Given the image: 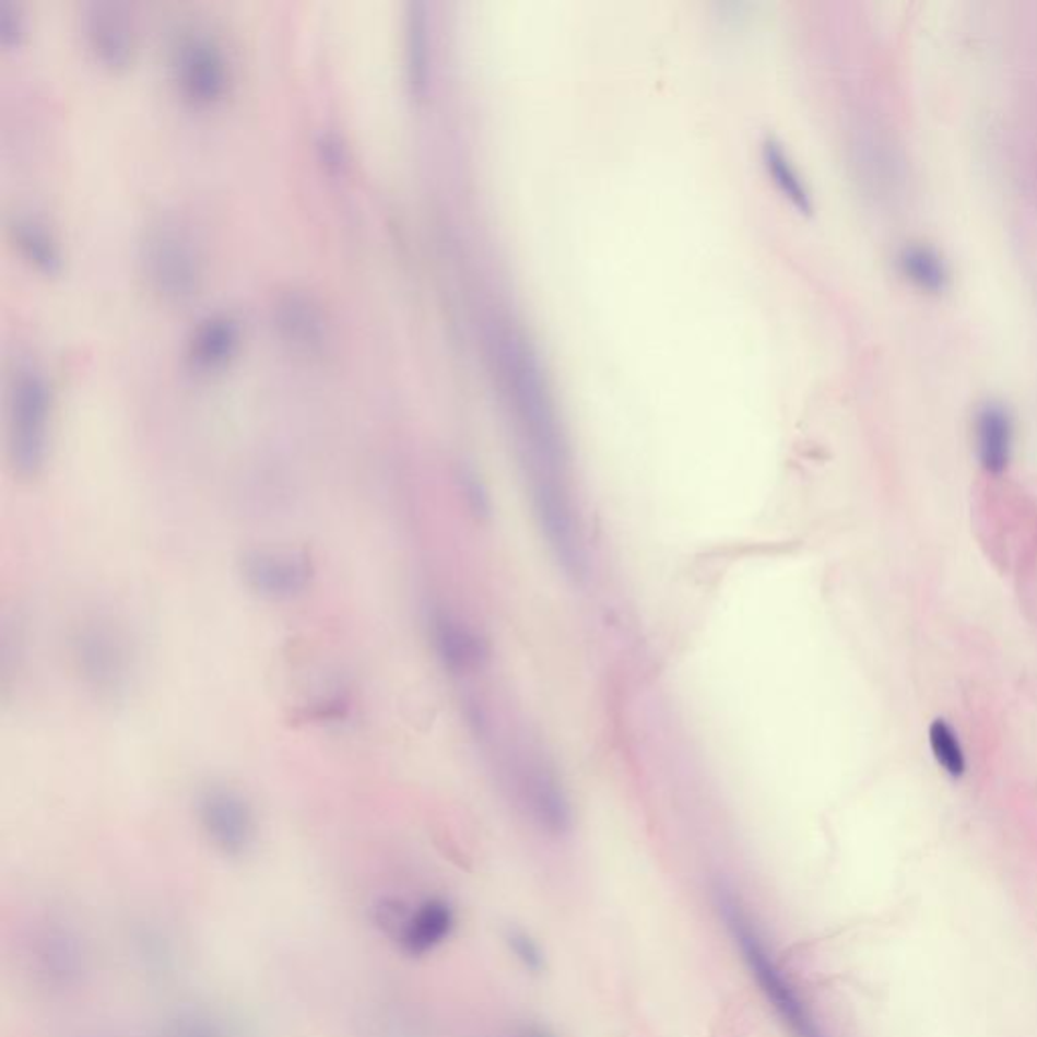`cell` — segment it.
Here are the masks:
<instances>
[{
	"label": "cell",
	"mask_w": 1037,
	"mask_h": 1037,
	"mask_svg": "<svg viewBox=\"0 0 1037 1037\" xmlns=\"http://www.w3.org/2000/svg\"><path fill=\"white\" fill-rule=\"evenodd\" d=\"M497 355L521 440L535 519L554 554H571L581 535L564 476L566 443L545 377L519 332H498Z\"/></svg>",
	"instance_id": "obj_1"
},
{
	"label": "cell",
	"mask_w": 1037,
	"mask_h": 1037,
	"mask_svg": "<svg viewBox=\"0 0 1037 1037\" xmlns=\"http://www.w3.org/2000/svg\"><path fill=\"white\" fill-rule=\"evenodd\" d=\"M716 904L752 979L758 982L762 995L766 997L780 1022L789 1027L792 1037H827L799 989L792 985L785 968L778 965L775 953L762 936L761 928L756 927L742 902L726 887H719Z\"/></svg>",
	"instance_id": "obj_2"
},
{
	"label": "cell",
	"mask_w": 1037,
	"mask_h": 1037,
	"mask_svg": "<svg viewBox=\"0 0 1037 1037\" xmlns=\"http://www.w3.org/2000/svg\"><path fill=\"white\" fill-rule=\"evenodd\" d=\"M49 389L39 372L25 367L14 375L9 400V460L23 481L37 479L47 458Z\"/></svg>",
	"instance_id": "obj_3"
},
{
	"label": "cell",
	"mask_w": 1037,
	"mask_h": 1037,
	"mask_svg": "<svg viewBox=\"0 0 1037 1037\" xmlns=\"http://www.w3.org/2000/svg\"><path fill=\"white\" fill-rule=\"evenodd\" d=\"M144 274L168 301H182L197 291L199 256L191 236L175 222L156 223L142 244Z\"/></svg>",
	"instance_id": "obj_4"
},
{
	"label": "cell",
	"mask_w": 1037,
	"mask_h": 1037,
	"mask_svg": "<svg viewBox=\"0 0 1037 1037\" xmlns=\"http://www.w3.org/2000/svg\"><path fill=\"white\" fill-rule=\"evenodd\" d=\"M199 818L209 841L223 856L241 858L256 841V818L249 802L232 789H209L199 801Z\"/></svg>",
	"instance_id": "obj_5"
},
{
	"label": "cell",
	"mask_w": 1037,
	"mask_h": 1037,
	"mask_svg": "<svg viewBox=\"0 0 1037 1037\" xmlns=\"http://www.w3.org/2000/svg\"><path fill=\"white\" fill-rule=\"evenodd\" d=\"M239 569L249 590L272 602L303 594L315 576L310 557L303 552H249L241 557Z\"/></svg>",
	"instance_id": "obj_6"
},
{
	"label": "cell",
	"mask_w": 1037,
	"mask_h": 1037,
	"mask_svg": "<svg viewBox=\"0 0 1037 1037\" xmlns=\"http://www.w3.org/2000/svg\"><path fill=\"white\" fill-rule=\"evenodd\" d=\"M175 71L182 94L199 104L220 99L227 85V68L220 47L205 35H187L175 51Z\"/></svg>",
	"instance_id": "obj_7"
},
{
	"label": "cell",
	"mask_w": 1037,
	"mask_h": 1037,
	"mask_svg": "<svg viewBox=\"0 0 1037 1037\" xmlns=\"http://www.w3.org/2000/svg\"><path fill=\"white\" fill-rule=\"evenodd\" d=\"M83 31L90 51L108 68H125L132 56V28L118 4L94 2L85 7Z\"/></svg>",
	"instance_id": "obj_8"
},
{
	"label": "cell",
	"mask_w": 1037,
	"mask_h": 1037,
	"mask_svg": "<svg viewBox=\"0 0 1037 1037\" xmlns=\"http://www.w3.org/2000/svg\"><path fill=\"white\" fill-rule=\"evenodd\" d=\"M396 922L401 948L408 955L422 956L450 939L457 924V914L446 899L429 898L417 904L414 910L400 914Z\"/></svg>",
	"instance_id": "obj_9"
},
{
	"label": "cell",
	"mask_w": 1037,
	"mask_h": 1037,
	"mask_svg": "<svg viewBox=\"0 0 1037 1037\" xmlns=\"http://www.w3.org/2000/svg\"><path fill=\"white\" fill-rule=\"evenodd\" d=\"M975 446L982 469L1001 474L1010 467L1013 450V415L1005 403L989 400L975 414Z\"/></svg>",
	"instance_id": "obj_10"
},
{
	"label": "cell",
	"mask_w": 1037,
	"mask_h": 1037,
	"mask_svg": "<svg viewBox=\"0 0 1037 1037\" xmlns=\"http://www.w3.org/2000/svg\"><path fill=\"white\" fill-rule=\"evenodd\" d=\"M432 640L444 667L452 673H471L486 659L483 640L446 614H436L432 621Z\"/></svg>",
	"instance_id": "obj_11"
},
{
	"label": "cell",
	"mask_w": 1037,
	"mask_h": 1037,
	"mask_svg": "<svg viewBox=\"0 0 1037 1037\" xmlns=\"http://www.w3.org/2000/svg\"><path fill=\"white\" fill-rule=\"evenodd\" d=\"M274 317L284 339L303 349H315L325 339V320L317 305L301 292H288L278 298Z\"/></svg>",
	"instance_id": "obj_12"
},
{
	"label": "cell",
	"mask_w": 1037,
	"mask_h": 1037,
	"mask_svg": "<svg viewBox=\"0 0 1037 1037\" xmlns=\"http://www.w3.org/2000/svg\"><path fill=\"white\" fill-rule=\"evenodd\" d=\"M898 268L918 291L941 294L951 284L948 263L941 251L928 244H906L898 251Z\"/></svg>",
	"instance_id": "obj_13"
},
{
	"label": "cell",
	"mask_w": 1037,
	"mask_h": 1037,
	"mask_svg": "<svg viewBox=\"0 0 1037 1037\" xmlns=\"http://www.w3.org/2000/svg\"><path fill=\"white\" fill-rule=\"evenodd\" d=\"M405 51H408V83L414 96H424L429 82L428 19L422 2L408 7L405 23Z\"/></svg>",
	"instance_id": "obj_14"
},
{
	"label": "cell",
	"mask_w": 1037,
	"mask_h": 1037,
	"mask_svg": "<svg viewBox=\"0 0 1037 1037\" xmlns=\"http://www.w3.org/2000/svg\"><path fill=\"white\" fill-rule=\"evenodd\" d=\"M237 343V325L229 317H209L191 339V357L201 367H217L227 360Z\"/></svg>",
	"instance_id": "obj_15"
},
{
	"label": "cell",
	"mask_w": 1037,
	"mask_h": 1037,
	"mask_svg": "<svg viewBox=\"0 0 1037 1037\" xmlns=\"http://www.w3.org/2000/svg\"><path fill=\"white\" fill-rule=\"evenodd\" d=\"M762 156H764V165L768 168V173L775 177L778 189L787 195L797 208L804 211V213H809L813 209L811 193H809L804 180L801 179L797 166L792 165L789 154L785 153L782 144L778 140L768 137L762 144Z\"/></svg>",
	"instance_id": "obj_16"
},
{
	"label": "cell",
	"mask_w": 1037,
	"mask_h": 1037,
	"mask_svg": "<svg viewBox=\"0 0 1037 1037\" xmlns=\"http://www.w3.org/2000/svg\"><path fill=\"white\" fill-rule=\"evenodd\" d=\"M11 234L16 248L21 249L28 262L45 274H56L61 258L56 241L43 229V225L33 220H14L11 223Z\"/></svg>",
	"instance_id": "obj_17"
},
{
	"label": "cell",
	"mask_w": 1037,
	"mask_h": 1037,
	"mask_svg": "<svg viewBox=\"0 0 1037 1037\" xmlns=\"http://www.w3.org/2000/svg\"><path fill=\"white\" fill-rule=\"evenodd\" d=\"M928 740L934 758L942 770L953 778H961L967 770L965 750L956 735L953 726L946 719H934L928 728Z\"/></svg>",
	"instance_id": "obj_18"
},
{
	"label": "cell",
	"mask_w": 1037,
	"mask_h": 1037,
	"mask_svg": "<svg viewBox=\"0 0 1037 1037\" xmlns=\"http://www.w3.org/2000/svg\"><path fill=\"white\" fill-rule=\"evenodd\" d=\"M507 946H509L512 956L519 961V965L526 970L540 973L541 968L545 967V956H543L540 944L533 941L523 930H511L507 934Z\"/></svg>",
	"instance_id": "obj_19"
},
{
	"label": "cell",
	"mask_w": 1037,
	"mask_h": 1037,
	"mask_svg": "<svg viewBox=\"0 0 1037 1037\" xmlns=\"http://www.w3.org/2000/svg\"><path fill=\"white\" fill-rule=\"evenodd\" d=\"M23 35V16L11 0H0V43L14 45Z\"/></svg>",
	"instance_id": "obj_20"
},
{
	"label": "cell",
	"mask_w": 1037,
	"mask_h": 1037,
	"mask_svg": "<svg viewBox=\"0 0 1037 1037\" xmlns=\"http://www.w3.org/2000/svg\"><path fill=\"white\" fill-rule=\"evenodd\" d=\"M317 151H319L320 161L331 168H341V165L345 163V146L341 144L337 134L322 132L317 142Z\"/></svg>",
	"instance_id": "obj_21"
},
{
	"label": "cell",
	"mask_w": 1037,
	"mask_h": 1037,
	"mask_svg": "<svg viewBox=\"0 0 1037 1037\" xmlns=\"http://www.w3.org/2000/svg\"><path fill=\"white\" fill-rule=\"evenodd\" d=\"M464 495L469 498V505L474 512L488 511V498L484 495L483 486L476 481V476L464 474Z\"/></svg>",
	"instance_id": "obj_22"
},
{
	"label": "cell",
	"mask_w": 1037,
	"mask_h": 1037,
	"mask_svg": "<svg viewBox=\"0 0 1037 1037\" xmlns=\"http://www.w3.org/2000/svg\"><path fill=\"white\" fill-rule=\"evenodd\" d=\"M519 1037H552L550 1034H545L543 1029H538V1027H529V1029H523L521 1036Z\"/></svg>",
	"instance_id": "obj_23"
}]
</instances>
